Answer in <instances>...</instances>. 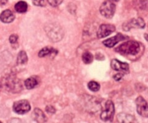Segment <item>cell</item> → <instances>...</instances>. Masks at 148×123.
Listing matches in <instances>:
<instances>
[{"instance_id": "obj_1", "label": "cell", "mask_w": 148, "mask_h": 123, "mask_svg": "<svg viewBox=\"0 0 148 123\" xmlns=\"http://www.w3.org/2000/svg\"><path fill=\"white\" fill-rule=\"evenodd\" d=\"M116 51L119 52L122 55H137L140 51V46L138 42L133 41H127L126 43H123L121 46H119Z\"/></svg>"}, {"instance_id": "obj_2", "label": "cell", "mask_w": 148, "mask_h": 123, "mask_svg": "<svg viewBox=\"0 0 148 123\" xmlns=\"http://www.w3.org/2000/svg\"><path fill=\"white\" fill-rule=\"evenodd\" d=\"M116 11V5L113 1H106L100 7L101 14L106 18H112Z\"/></svg>"}, {"instance_id": "obj_3", "label": "cell", "mask_w": 148, "mask_h": 123, "mask_svg": "<svg viewBox=\"0 0 148 123\" xmlns=\"http://www.w3.org/2000/svg\"><path fill=\"white\" fill-rule=\"evenodd\" d=\"M114 112H115V108H114V103L112 101L108 100L106 102L103 111L101 114V119L105 122L111 120L114 118Z\"/></svg>"}, {"instance_id": "obj_4", "label": "cell", "mask_w": 148, "mask_h": 123, "mask_svg": "<svg viewBox=\"0 0 148 123\" xmlns=\"http://www.w3.org/2000/svg\"><path fill=\"white\" fill-rule=\"evenodd\" d=\"M13 109L19 115L25 114L30 110V103L27 100L17 101L13 105Z\"/></svg>"}, {"instance_id": "obj_5", "label": "cell", "mask_w": 148, "mask_h": 123, "mask_svg": "<svg viewBox=\"0 0 148 123\" xmlns=\"http://www.w3.org/2000/svg\"><path fill=\"white\" fill-rule=\"evenodd\" d=\"M145 26V22L142 18L132 19L124 23L123 29L126 31H129L132 28H143Z\"/></svg>"}, {"instance_id": "obj_6", "label": "cell", "mask_w": 148, "mask_h": 123, "mask_svg": "<svg viewBox=\"0 0 148 123\" xmlns=\"http://www.w3.org/2000/svg\"><path fill=\"white\" fill-rule=\"evenodd\" d=\"M136 105H137V110L140 115L143 118H147L148 116L147 103L145 99L142 96H139L136 99Z\"/></svg>"}, {"instance_id": "obj_7", "label": "cell", "mask_w": 148, "mask_h": 123, "mask_svg": "<svg viewBox=\"0 0 148 123\" xmlns=\"http://www.w3.org/2000/svg\"><path fill=\"white\" fill-rule=\"evenodd\" d=\"M116 27L113 24H103L100 26L98 32H97V36L98 38L105 37L111 35L114 32H115Z\"/></svg>"}, {"instance_id": "obj_8", "label": "cell", "mask_w": 148, "mask_h": 123, "mask_svg": "<svg viewBox=\"0 0 148 123\" xmlns=\"http://www.w3.org/2000/svg\"><path fill=\"white\" fill-rule=\"evenodd\" d=\"M111 66L114 70L119 71L120 73H129V71H130V67L127 63L119 61L117 59H113L111 60Z\"/></svg>"}, {"instance_id": "obj_9", "label": "cell", "mask_w": 148, "mask_h": 123, "mask_svg": "<svg viewBox=\"0 0 148 123\" xmlns=\"http://www.w3.org/2000/svg\"><path fill=\"white\" fill-rule=\"evenodd\" d=\"M126 39H128V37L126 35H124L121 34V33H119L116 35H115L114 37H111V38H108L107 40H104L103 42V45L105 46L108 48H112L114 47V46L117 44L119 42L122 41V40H126Z\"/></svg>"}, {"instance_id": "obj_10", "label": "cell", "mask_w": 148, "mask_h": 123, "mask_svg": "<svg viewBox=\"0 0 148 123\" xmlns=\"http://www.w3.org/2000/svg\"><path fill=\"white\" fill-rule=\"evenodd\" d=\"M15 16L14 13L10 10H6L0 14V20L4 23H10L14 21Z\"/></svg>"}, {"instance_id": "obj_11", "label": "cell", "mask_w": 148, "mask_h": 123, "mask_svg": "<svg viewBox=\"0 0 148 123\" xmlns=\"http://www.w3.org/2000/svg\"><path fill=\"white\" fill-rule=\"evenodd\" d=\"M58 53V50L52 47H45L39 51L38 56L40 58L46 57V56H53V57L56 56Z\"/></svg>"}, {"instance_id": "obj_12", "label": "cell", "mask_w": 148, "mask_h": 123, "mask_svg": "<svg viewBox=\"0 0 148 123\" xmlns=\"http://www.w3.org/2000/svg\"><path fill=\"white\" fill-rule=\"evenodd\" d=\"M33 118L34 120L38 122L43 123L47 121V118H46V115L43 113V111L41 109H38V108H36L33 112Z\"/></svg>"}, {"instance_id": "obj_13", "label": "cell", "mask_w": 148, "mask_h": 123, "mask_svg": "<svg viewBox=\"0 0 148 123\" xmlns=\"http://www.w3.org/2000/svg\"><path fill=\"white\" fill-rule=\"evenodd\" d=\"M39 81L37 76H31L25 82V86L27 89H34L38 85Z\"/></svg>"}, {"instance_id": "obj_14", "label": "cell", "mask_w": 148, "mask_h": 123, "mask_svg": "<svg viewBox=\"0 0 148 123\" xmlns=\"http://www.w3.org/2000/svg\"><path fill=\"white\" fill-rule=\"evenodd\" d=\"M117 120L121 122H135L136 120L132 115L121 113L117 116Z\"/></svg>"}, {"instance_id": "obj_15", "label": "cell", "mask_w": 148, "mask_h": 123, "mask_svg": "<svg viewBox=\"0 0 148 123\" xmlns=\"http://www.w3.org/2000/svg\"><path fill=\"white\" fill-rule=\"evenodd\" d=\"M14 10L17 12L25 13L27 10V4L24 1H20L14 5Z\"/></svg>"}, {"instance_id": "obj_16", "label": "cell", "mask_w": 148, "mask_h": 123, "mask_svg": "<svg viewBox=\"0 0 148 123\" xmlns=\"http://www.w3.org/2000/svg\"><path fill=\"white\" fill-rule=\"evenodd\" d=\"M27 56L26 54L25 51L24 50H22L19 53L18 56H17V64H25V63H27Z\"/></svg>"}, {"instance_id": "obj_17", "label": "cell", "mask_w": 148, "mask_h": 123, "mask_svg": "<svg viewBox=\"0 0 148 123\" xmlns=\"http://www.w3.org/2000/svg\"><path fill=\"white\" fill-rule=\"evenodd\" d=\"M82 60L86 64H89V63H92V60H93V56L92 55V53H90V52H85V53L82 54Z\"/></svg>"}, {"instance_id": "obj_18", "label": "cell", "mask_w": 148, "mask_h": 123, "mask_svg": "<svg viewBox=\"0 0 148 123\" xmlns=\"http://www.w3.org/2000/svg\"><path fill=\"white\" fill-rule=\"evenodd\" d=\"M88 88H89L90 90H91L92 92H98L100 89V84L96 82H90L88 83Z\"/></svg>"}, {"instance_id": "obj_19", "label": "cell", "mask_w": 148, "mask_h": 123, "mask_svg": "<svg viewBox=\"0 0 148 123\" xmlns=\"http://www.w3.org/2000/svg\"><path fill=\"white\" fill-rule=\"evenodd\" d=\"M63 1V0H48V2L52 7H57L59 4H61Z\"/></svg>"}, {"instance_id": "obj_20", "label": "cell", "mask_w": 148, "mask_h": 123, "mask_svg": "<svg viewBox=\"0 0 148 123\" xmlns=\"http://www.w3.org/2000/svg\"><path fill=\"white\" fill-rule=\"evenodd\" d=\"M17 40H18V36L15 34L11 35L10 38H9V40H10V42L12 43V44H14V43H17Z\"/></svg>"}, {"instance_id": "obj_21", "label": "cell", "mask_w": 148, "mask_h": 123, "mask_svg": "<svg viewBox=\"0 0 148 123\" xmlns=\"http://www.w3.org/2000/svg\"><path fill=\"white\" fill-rule=\"evenodd\" d=\"M33 4L36 6L43 7L45 5V0H33Z\"/></svg>"}, {"instance_id": "obj_22", "label": "cell", "mask_w": 148, "mask_h": 123, "mask_svg": "<svg viewBox=\"0 0 148 123\" xmlns=\"http://www.w3.org/2000/svg\"><path fill=\"white\" fill-rule=\"evenodd\" d=\"M46 111L48 112V113L53 114L55 112V109L53 106H47L46 108Z\"/></svg>"}, {"instance_id": "obj_23", "label": "cell", "mask_w": 148, "mask_h": 123, "mask_svg": "<svg viewBox=\"0 0 148 123\" xmlns=\"http://www.w3.org/2000/svg\"><path fill=\"white\" fill-rule=\"evenodd\" d=\"M123 77V73H119L117 74H116L115 76H114V79H115L116 81H119L122 79Z\"/></svg>"}, {"instance_id": "obj_24", "label": "cell", "mask_w": 148, "mask_h": 123, "mask_svg": "<svg viewBox=\"0 0 148 123\" xmlns=\"http://www.w3.org/2000/svg\"><path fill=\"white\" fill-rule=\"evenodd\" d=\"M7 2V0H0V4L1 5H5Z\"/></svg>"}, {"instance_id": "obj_25", "label": "cell", "mask_w": 148, "mask_h": 123, "mask_svg": "<svg viewBox=\"0 0 148 123\" xmlns=\"http://www.w3.org/2000/svg\"><path fill=\"white\" fill-rule=\"evenodd\" d=\"M109 1H111L114 2V1H119V0H109Z\"/></svg>"}, {"instance_id": "obj_26", "label": "cell", "mask_w": 148, "mask_h": 123, "mask_svg": "<svg viewBox=\"0 0 148 123\" xmlns=\"http://www.w3.org/2000/svg\"><path fill=\"white\" fill-rule=\"evenodd\" d=\"M0 89H1V83H0Z\"/></svg>"}]
</instances>
